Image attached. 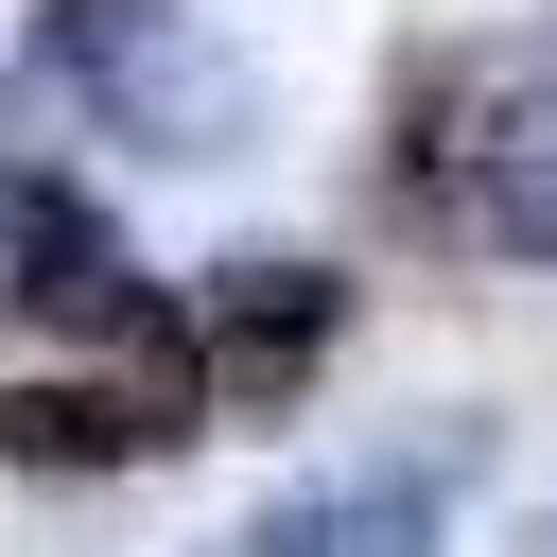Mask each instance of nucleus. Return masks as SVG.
Instances as JSON below:
<instances>
[{
	"label": "nucleus",
	"instance_id": "1",
	"mask_svg": "<svg viewBox=\"0 0 557 557\" xmlns=\"http://www.w3.org/2000/svg\"><path fill=\"white\" fill-rule=\"evenodd\" d=\"M52 70H70L122 139H157V157H226V139L261 122L244 52H209L174 0H52Z\"/></svg>",
	"mask_w": 557,
	"mask_h": 557
},
{
	"label": "nucleus",
	"instance_id": "2",
	"mask_svg": "<svg viewBox=\"0 0 557 557\" xmlns=\"http://www.w3.org/2000/svg\"><path fill=\"white\" fill-rule=\"evenodd\" d=\"M453 487H470V435H418V453H366L331 487H278L261 522H226V557H435Z\"/></svg>",
	"mask_w": 557,
	"mask_h": 557
},
{
	"label": "nucleus",
	"instance_id": "3",
	"mask_svg": "<svg viewBox=\"0 0 557 557\" xmlns=\"http://www.w3.org/2000/svg\"><path fill=\"white\" fill-rule=\"evenodd\" d=\"M331 331H348V278L331 261H226L209 278V400H244V418H278L313 366H331Z\"/></svg>",
	"mask_w": 557,
	"mask_h": 557
},
{
	"label": "nucleus",
	"instance_id": "4",
	"mask_svg": "<svg viewBox=\"0 0 557 557\" xmlns=\"http://www.w3.org/2000/svg\"><path fill=\"white\" fill-rule=\"evenodd\" d=\"M470 226L505 261H557V70H505L487 87V139H470Z\"/></svg>",
	"mask_w": 557,
	"mask_h": 557
},
{
	"label": "nucleus",
	"instance_id": "5",
	"mask_svg": "<svg viewBox=\"0 0 557 557\" xmlns=\"http://www.w3.org/2000/svg\"><path fill=\"white\" fill-rule=\"evenodd\" d=\"M157 435H191V418L174 400H104V383H0V453L17 470H122Z\"/></svg>",
	"mask_w": 557,
	"mask_h": 557
}]
</instances>
